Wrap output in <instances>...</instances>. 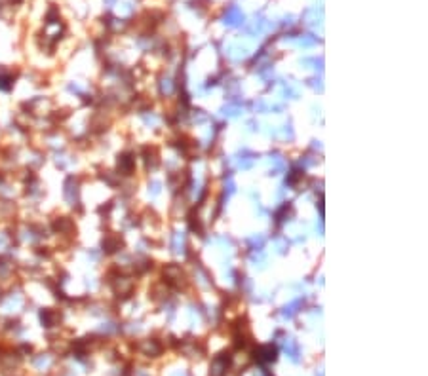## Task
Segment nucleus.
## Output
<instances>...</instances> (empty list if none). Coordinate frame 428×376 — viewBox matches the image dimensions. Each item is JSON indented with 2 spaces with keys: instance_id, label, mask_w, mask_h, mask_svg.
Wrapping results in <instances>:
<instances>
[{
  "instance_id": "obj_1",
  "label": "nucleus",
  "mask_w": 428,
  "mask_h": 376,
  "mask_svg": "<svg viewBox=\"0 0 428 376\" xmlns=\"http://www.w3.org/2000/svg\"><path fill=\"white\" fill-rule=\"evenodd\" d=\"M255 357L257 361L261 363H271L276 359V348L272 346H261L255 349Z\"/></svg>"
}]
</instances>
